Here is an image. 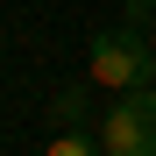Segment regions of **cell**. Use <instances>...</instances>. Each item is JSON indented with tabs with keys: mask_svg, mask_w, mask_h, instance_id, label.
Wrapping results in <instances>:
<instances>
[{
	"mask_svg": "<svg viewBox=\"0 0 156 156\" xmlns=\"http://www.w3.org/2000/svg\"><path fill=\"white\" fill-rule=\"evenodd\" d=\"M149 43H156V29H149Z\"/></svg>",
	"mask_w": 156,
	"mask_h": 156,
	"instance_id": "cell-6",
	"label": "cell"
},
{
	"mask_svg": "<svg viewBox=\"0 0 156 156\" xmlns=\"http://www.w3.org/2000/svg\"><path fill=\"white\" fill-rule=\"evenodd\" d=\"M85 78L99 92H128V85H149L156 78V43L142 21H121V29H99L85 50Z\"/></svg>",
	"mask_w": 156,
	"mask_h": 156,
	"instance_id": "cell-1",
	"label": "cell"
},
{
	"mask_svg": "<svg viewBox=\"0 0 156 156\" xmlns=\"http://www.w3.org/2000/svg\"><path fill=\"white\" fill-rule=\"evenodd\" d=\"M99 156H156V78L128 85L99 114Z\"/></svg>",
	"mask_w": 156,
	"mask_h": 156,
	"instance_id": "cell-2",
	"label": "cell"
},
{
	"mask_svg": "<svg viewBox=\"0 0 156 156\" xmlns=\"http://www.w3.org/2000/svg\"><path fill=\"white\" fill-rule=\"evenodd\" d=\"M156 14V0H128V21H149Z\"/></svg>",
	"mask_w": 156,
	"mask_h": 156,
	"instance_id": "cell-5",
	"label": "cell"
},
{
	"mask_svg": "<svg viewBox=\"0 0 156 156\" xmlns=\"http://www.w3.org/2000/svg\"><path fill=\"white\" fill-rule=\"evenodd\" d=\"M43 156H99V128H57L43 142Z\"/></svg>",
	"mask_w": 156,
	"mask_h": 156,
	"instance_id": "cell-4",
	"label": "cell"
},
{
	"mask_svg": "<svg viewBox=\"0 0 156 156\" xmlns=\"http://www.w3.org/2000/svg\"><path fill=\"white\" fill-rule=\"evenodd\" d=\"M57 128H99V107H92V85H64V92H50V107H43Z\"/></svg>",
	"mask_w": 156,
	"mask_h": 156,
	"instance_id": "cell-3",
	"label": "cell"
}]
</instances>
